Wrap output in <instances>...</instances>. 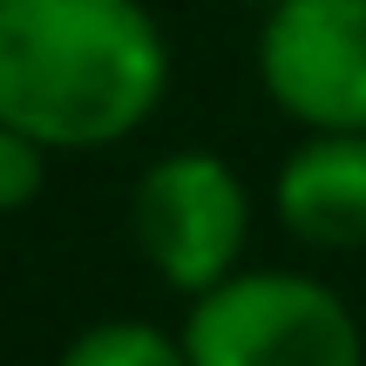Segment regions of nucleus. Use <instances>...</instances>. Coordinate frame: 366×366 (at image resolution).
I'll list each match as a JSON object with an SVG mask.
<instances>
[{"label":"nucleus","mask_w":366,"mask_h":366,"mask_svg":"<svg viewBox=\"0 0 366 366\" xmlns=\"http://www.w3.org/2000/svg\"><path fill=\"white\" fill-rule=\"evenodd\" d=\"M68 366H183V340L157 319H95L61 346Z\"/></svg>","instance_id":"6"},{"label":"nucleus","mask_w":366,"mask_h":366,"mask_svg":"<svg viewBox=\"0 0 366 366\" xmlns=\"http://www.w3.org/2000/svg\"><path fill=\"white\" fill-rule=\"evenodd\" d=\"M183 366H353L360 305L299 264H237L183 299Z\"/></svg>","instance_id":"2"},{"label":"nucleus","mask_w":366,"mask_h":366,"mask_svg":"<svg viewBox=\"0 0 366 366\" xmlns=\"http://www.w3.org/2000/svg\"><path fill=\"white\" fill-rule=\"evenodd\" d=\"M170 75V34L143 0H0V122L48 157L143 136Z\"/></svg>","instance_id":"1"},{"label":"nucleus","mask_w":366,"mask_h":366,"mask_svg":"<svg viewBox=\"0 0 366 366\" xmlns=\"http://www.w3.org/2000/svg\"><path fill=\"white\" fill-rule=\"evenodd\" d=\"M251 231H258V197H251L244 170L217 149H170L129 190L136 258L177 299L237 272L251 258Z\"/></svg>","instance_id":"3"},{"label":"nucleus","mask_w":366,"mask_h":366,"mask_svg":"<svg viewBox=\"0 0 366 366\" xmlns=\"http://www.w3.org/2000/svg\"><path fill=\"white\" fill-rule=\"evenodd\" d=\"M251 68L292 129H366V0L264 7Z\"/></svg>","instance_id":"4"},{"label":"nucleus","mask_w":366,"mask_h":366,"mask_svg":"<svg viewBox=\"0 0 366 366\" xmlns=\"http://www.w3.org/2000/svg\"><path fill=\"white\" fill-rule=\"evenodd\" d=\"M48 163H54V157H48L27 129L0 122V217H21V210L48 190Z\"/></svg>","instance_id":"7"},{"label":"nucleus","mask_w":366,"mask_h":366,"mask_svg":"<svg viewBox=\"0 0 366 366\" xmlns=\"http://www.w3.org/2000/svg\"><path fill=\"white\" fill-rule=\"evenodd\" d=\"M360 326H366V292H360Z\"/></svg>","instance_id":"9"},{"label":"nucleus","mask_w":366,"mask_h":366,"mask_svg":"<svg viewBox=\"0 0 366 366\" xmlns=\"http://www.w3.org/2000/svg\"><path fill=\"white\" fill-rule=\"evenodd\" d=\"M244 7H258V14H264V7H278V0H244Z\"/></svg>","instance_id":"8"},{"label":"nucleus","mask_w":366,"mask_h":366,"mask_svg":"<svg viewBox=\"0 0 366 366\" xmlns=\"http://www.w3.org/2000/svg\"><path fill=\"white\" fill-rule=\"evenodd\" d=\"M272 217L299 251H366V129H299L272 170Z\"/></svg>","instance_id":"5"}]
</instances>
